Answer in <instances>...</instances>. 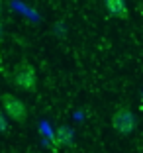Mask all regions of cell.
Wrapping results in <instances>:
<instances>
[{"instance_id": "obj_1", "label": "cell", "mask_w": 143, "mask_h": 153, "mask_svg": "<svg viewBox=\"0 0 143 153\" xmlns=\"http://www.w3.org/2000/svg\"><path fill=\"white\" fill-rule=\"evenodd\" d=\"M14 85L18 86L20 90H26V92H33L37 85V76H36V69L33 65H30L27 61L16 65L14 69Z\"/></svg>"}, {"instance_id": "obj_2", "label": "cell", "mask_w": 143, "mask_h": 153, "mask_svg": "<svg viewBox=\"0 0 143 153\" xmlns=\"http://www.w3.org/2000/svg\"><path fill=\"white\" fill-rule=\"evenodd\" d=\"M112 126L120 135H130V134H133L135 128H137V118H135V114L131 112V110L120 108L112 116Z\"/></svg>"}, {"instance_id": "obj_3", "label": "cell", "mask_w": 143, "mask_h": 153, "mask_svg": "<svg viewBox=\"0 0 143 153\" xmlns=\"http://www.w3.org/2000/svg\"><path fill=\"white\" fill-rule=\"evenodd\" d=\"M0 102H2L4 112L8 114L14 122H20V124H24V122H26L27 110H26V104H24L22 100H18L14 94H10V92H4V94L0 96Z\"/></svg>"}, {"instance_id": "obj_4", "label": "cell", "mask_w": 143, "mask_h": 153, "mask_svg": "<svg viewBox=\"0 0 143 153\" xmlns=\"http://www.w3.org/2000/svg\"><path fill=\"white\" fill-rule=\"evenodd\" d=\"M104 8L110 16H116L120 20H127V4L125 0H104Z\"/></svg>"}, {"instance_id": "obj_5", "label": "cell", "mask_w": 143, "mask_h": 153, "mask_svg": "<svg viewBox=\"0 0 143 153\" xmlns=\"http://www.w3.org/2000/svg\"><path fill=\"white\" fill-rule=\"evenodd\" d=\"M55 141L59 145H65V147H71L75 143V130L71 126H59L55 131Z\"/></svg>"}, {"instance_id": "obj_6", "label": "cell", "mask_w": 143, "mask_h": 153, "mask_svg": "<svg viewBox=\"0 0 143 153\" xmlns=\"http://www.w3.org/2000/svg\"><path fill=\"white\" fill-rule=\"evenodd\" d=\"M2 131H8V120H6L4 116H2V112H0V134Z\"/></svg>"}]
</instances>
